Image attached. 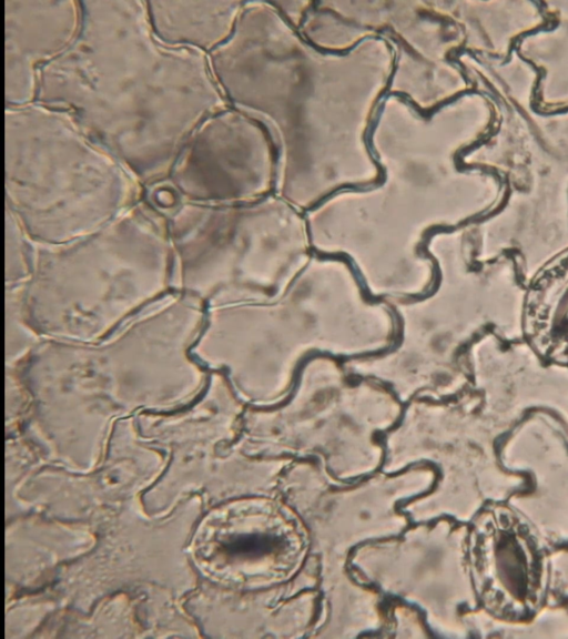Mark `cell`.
I'll return each mask as SVG.
<instances>
[{"mask_svg":"<svg viewBox=\"0 0 568 639\" xmlns=\"http://www.w3.org/2000/svg\"><path fill=\"white\" fill-rule=\"evenodd\" d=\"M261 515L227 513L206 523L197 547L199 560L206 570L232 579L273 580L262 559L273 566L284 578L295 565L277 556L300 559L301 550L280 549V545L301 542L300 536L280 537L296 532L295 528L278 515L262 520Z\"/></svg>","mask_w":568,"mask_h":639,"instance_id":"6da1fadb","label":"cell"},{"mask_svg":"<svg viewBox=\"0 0 568 639\" xmlns=\"http://www.w3.org/2000/svg\"><path fill=\"white\" fill-rule=\"evenodd\" d=\"M525 328L541 355L568 359V258L550 264L531 282Z\"/></svg>","mask_w":568,"mask_h":639,"instance_id":"7a4b0ae2","label":"cell"}]
</instances>
